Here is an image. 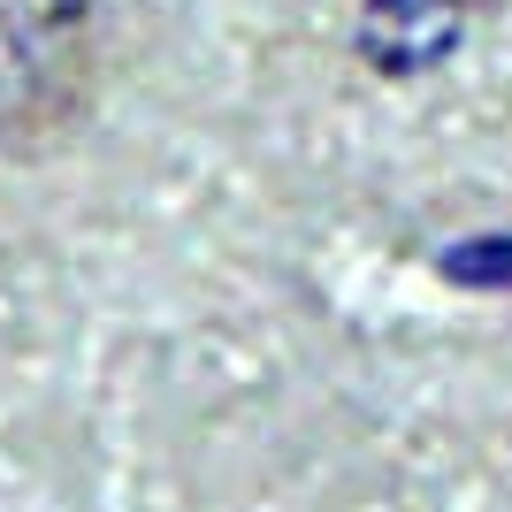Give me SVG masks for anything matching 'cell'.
Instances as JSON below:
<instances>
[{
  "label": "cell",
  "mask_w": 512,
  "mask_h": 512,
  "mask_svg": "<svg viewBox=\"0 0 512 512\" xmlns=\"http://www.w3.org/2000/svg\"><path fill=\"white\" fill-rule=\"evenodd\" d=\"M107 0H0V169L39 161L92 115Z\"/></svg>",
  "instance_id": "cell-1"
},
{
  "label": "cell",
  "mask_w": 512,
  "mask_h": 512,
  "mask_svg": "<svg viewBox=\"0 0 512 512\" xmlns=\"http://www.w3.org/2000/svg\"><path fill=\"white\" fill-rule=\"evenodd\" d=\"M512 8V0H367L360 8V54L367 69L383 77H406V69H436L451 46L482 31V23Z\"/></svg>",
  "instance_id": "cell-2"
}]
</instances>
